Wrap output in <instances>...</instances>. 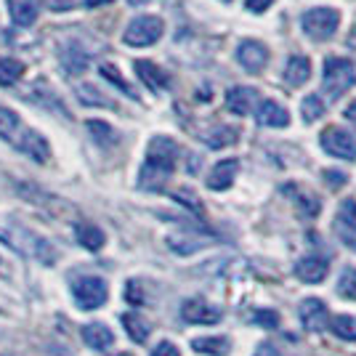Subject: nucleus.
Here are the masks:
<instances>
[{
  "label": "nucleus",
  "mask_w": 356,
  "mask_h": 356,
  "mask_svg": "<svg viewBox=\"0 0 356 356\" xmlns=\"http://www.w3.org/2000/svg\"><path fill=\"white\" fill-rule=\"evenodd\" d=\"M178 163V144L168 136H154L149 141L147 163L138 173V186L144 192H160Z\"/></svg>",
  "instance_id": "nucleus-1"
},
{
  "label": "nucleus",
  "mask_w": 356,
  "mask_h": 356,
  "mask_svg": "<svg viewBox=\"0 0 356 356\" xmlns=\"http://www.w3.org/2000/svg\"><path fill=\"white\" fill-rule=\"evenodd\" d=\"M0 242H6L11 250L22 252L27 258H35L40 264H54L56 261V250L51 248V242L38 237L27 226L11 221V218H0Z\"/></svg>",
  "instance_id": "nucleus-2"
},
{
  "label": "nucleus",
  "mask_w": 356,
  "mask_h": 356,
  "mask_svg": "<svg viewBox=\"0 0 356 356\" xmlns=\"http://www.w3.org/2000/svg\"><path fill=\"white\" fill-rule=\"evenodd\" d=\"M322 83H325V90L330 93V99H341L346 90L356 86V67L348 59L330 56L325 61Z\"/></svg>",
  "instance_id": "nucleus-3"
},
{
  "label": "nucleus",
  "mask_w": 356,
  "mask_h": 356,
  "mask_svg": "<svg viewBox=\"0 0 356 356\" xmlns=\"http://www.w3.org/2000/svg\"><path fill=\"white\" fill-rule=\"evenodd\" d=\"M341 24V14L335 8H327V6H319V8H312L300 16V27L303 32L312 38V40H327L332 38L335 30Z\"/></svg>",
  "instance_id": "nucleus-4"
},
{
  "label": "nucleus",
  "mask_w": 356,
  "mask_h": 356,
  "mask_svg": "<svg viewBox=\"0 0 356 356\" xmlns=\"http://www.w3.org/2000/svg\"><path fill=\"white\" fill-rule=\"evenodd\" d=\"M72 298L74 303L86 312H93L99 306H104L106 298H109V287L102 277H83L72 284Z\"/></svg>",
  "instance_id": "nucleus-5"
},
{
  "label": "nucleus",
  "mask_w": 356,
  "mask_h": 356,
  "mask_svg": "<svg viewBox=\"0 0 356 356\" xmlns=\"http://www.w3.org/2000/svg\"><path fill=\"white\" fill-rule=\"evenodd\" d=\"M163 30H165L163 19H157V16H138V19H134L128 24L122 40L128 45H136V48H144V45L157 43L163 38Z\"/></svg>",
  "instance_id": "nucleus-6"
},
{
  "label": "nucleus",
  "mask_w": 356,
  "mask_h": 356,
  "mask_svg": "<svg viewBox=\"0 0 356 356\" xmlns=\"http://www.w3.org/2000/svg\"><path fill=\"white\" fill-rule=\"evenodd\" d=\"M16 152H22V154H27L30 160L35 163H48V157H51V147H48V141H45L43 136L38 134V131H32V128H19L16 136L8 141Z\"/></svg>",
  "instance_id": "nucleus-7"
},
{
  "label": "nucleus",
  "mask_w": 356,
  "mask_h": 356,
  "mask_svg": "<svg viewBox=\"0 0 356 356\" xmlns=\"http://www.w3.org/2000/svg\"><path fill=\"white\" fill-rule=\"evenodd\" d=\"M322 149L338 160H356V138L343 128H327L322 131Z\"/></svg>",
  "instance_id": "nucleus-8"
},
{
  "label": "nucleus",
  "mask_w": 356,
  "mask_h": 356,
  "mask_svg": "<svg viewBox=\"0 0 356 356\" xmlns=\"http://www.w3.org/2000/svg\"><path fill=\"white\" fill-rule=\"evenodd\" d=\"M221 309L213 306L202 298H192L181 306V319L189 322V325H218L221 322Z\"/></svg>",
  "instance_id": "nucleus-9"
},
{
  "label": "nucleus",
  "mask_w": 356,
  "mask_h": 356,
  "mask_svg": "<svg viewBox=\"0 0 356 356\" xmlns=\"http://www.w3.org/2000/svg\"><path fill=\"white\" fill-rule=\"evenodd\" d=\"M300 322L309 332H325L330 325V309L319 298H306L300 303Z\"/></svg>",
  "instance_id": "nucleus-10"
},
{
  "label": "nucleus",
  "mask_w": 356,
  "mask_h": 356,
  "mask_svg": "<svg viewBox=\"0 0 356 356\" xmlns=\"http://www.w3.org/2000/svg\"><path fill=\"white\" fill-rule=\"evenodd\" d=\"M237 61L248 72L258 74L268 64V48L258 40H242L237 48Z\"/></svg>",
  "instance_id": "nucleus-11"
},
{
  "label": "nucleus",
  "mask_w": 356,
  "mask_h": 356,
  "mask_svg": "<svg viewBox=\"0 0 356 356\" xmlns=\"http://www.w3.org/2000/svg\"><path fill=\"white\" fill-rule=\"evenodd\" d=\"M327 271H330V264L322 255H309L296 264V277L306 284H319L327 277Z\"/></svg>",
  "instance_id": "nucleus-12"
},
{
  "label": "nucleus",
  "mask_w": 356,
  "mask_h": 356,
  "mask_svg": "<svg viewBox=\"0 0 356 356\" xmlns=\"http://www.w3.org/2000/svg\"><path fill=\"white\" fill-rule=\"evenodd\" d=\"M237 173H239V160H221V163L210 170L208 186L213 192H226L234 184Z\"/></svg>",
  "instance_id": "nucleus-13"
},
{
  "label": "nucleus",
  "mask_w": 356,
  "mask_h": 356,
  "mask_svg": "<svg viewBox=\"0 0 356 356\" xmlns=\"http://www.w3.org/2000/svg\"><path fill=\"white\" fill-rule=\"evenodd\" d=\"M134 70H136V74H138V80H141L149 90H163V88H168V83H170L168 72H163L157 64H152V61H147V59L136 61Z\"/></svg>",
  "instance_id": "nucleus-14"
},
{
  "label": "nucleus",
  "mask_w": 356,
  "mask_h": 356,
  "mask_svg": "<svg viewBox=\"0 0 356 356\" xmlns=\"http://www.w3.org/2000/svg\"><path fill=\"white\" fill-rule=\"evenodd\" d=\"M83 341L88 343L90 348H96V351H106L115 343V332L106 325H102V322H90V325L83 327Z\"/></svg>",
  "instance_id": "nucleus-15"
},
{
  "label": "nucleus",
  "mask_w": 356,
  "mask_h": 356,
  "mask_svg": "<svg viewBox=\"0 0 356 356\" xmlns=\"http://www.w3.org/2000/svg\"><path fill=\"white\" fill-rule=\"evenodd\" d=\"M252 104H255V90L234 86L226 93V109L234 112V115H250Z\"/></svg>",
  "instance_id": "nucleus-16"
},
{
  "label": "nucleus",
  "mask_w": 356,
  "mask_h": 356,
  "mask_svg": "<svg viewBox=\"0 0 356 356\" xmlns=\"http://www.w3.org/2000/svg\"><path fill=\"white\" fill-rule=\"evenodd\" d=\"M258 122L266 125V128H284L290 122V115L277 102H261V106H258Z\"/></svg>",
  "instance_id": "nucleus-17"
},
{
  "label": "nucleus",
  "mask_w": 356,
  "mask_h": 356,
  "mask_svg": "<svg viewBox=\"0 0 356 356\" xmlns=\"http://www.w3.org/2000/svg\"><path fill=\"white\" fill-rule=\"evenodd\" d=\"M8 14L16 27H30L38 19V3L35 0H8Z\"/></svg>",
  "instance_id": "nucleus-18"
},
{
  "label": "nucleus",
  "mask_w": 356,
  "mask_h": 356,
  "mask_svg": "<svg viewBox=\"0 0 356 356\" xmlns=\"http://www.w3.org/2000/svg\"><path fill=\"white\" fill-rule=\"evenodd\" d=\"M74 237H77V242L90 252L102 250L106 242L104 232H102L99 226H93V223H77V226H74Z\"/></svg>",
  "instance_id": "nucleus-19"
},
{
  "label": "nucleus",
  "mask_w": 356,
  "mask_h": 356,
  "mask_svg": "<svg viewBox=\"0 0 356 356\" xmlns=\"http://www.w3.org/2000/svg\"><path fill=\"white\" fill-rule=\"evenodd\" d=\"M282 192L287 194V197H293V202L300 208V213H306L309 218H314V216L319 213V200H316L312 192H303V189L296 186V184H287Z\"/></svg>",
  "instance_id": "nucleus-20"
},
{
  "label": "nucleus",
  "mask_w": 356,
  "mask_h": 356,
  "mask_svg": "<svg viewBox=\"0 0 356 356\" xmlns=\"http://www.w3.org/2000/svg\"><path fill=\"white\" fill-rule=\"evenodd\" d=\"M309 77H312V61L306 59V56H293V59L287 61V67H284V80H287L290 86H303Z\"/></svg>",
  "instance_id": "nucleus-21"
},
{
  "label": "nucleus",
  "mask_w": 356,
  "mask_h": 356,
  "mask_svg": "<svg viewBox=\"0 0 356 356\" xmlns=\"http://www.w3.org/2000/svg\"><path fill=\"white\" fill-rule=\"evenodd\" d=\"M122 327L128 330L131 341H136V343H147L149 341V332H152V327H149V322L144 319V316H141V314H136V312L122 314Z\"/></svg>",
  "instance_id": "nucleus-22"
},
{
  "label": "nucleus",
  "mask_w": 356,
  "mask_h": 356,
  "mask_svg": "<svg viewBox=\"0 0 356 356\" xmlns=\"http://www.w3.org/2000/svg\"><path fill=\"white\" fill-rule=\"evenodd\" d=\"M237 128H229V125H218V128H213L210 134L202 136V141L213 149H223V147H232V144H237Z\"/></svg>",
  "instance_id": "nucleus-23"
},
{
  "label": "nucleus",
  "mask_w": 356,
  "mask_h": 356,
  "mask_svg": "<svg viewBox=\"0 0 356 356\" xmlns=\"http://www.w3.org/2000/svg\"><path fill=\"white\" fill-rule=\"evenodd\" d=\"M192 348L197 354H208V356H226L232 343L229 338H197L192 341Z\"/></svg>",
  "instance_id": "nucleus-24"
},
{
  "label": "nucleus",
  "mask_w": 356,
  "mask_h": 356,
  "mask_svg": "<svg viewBox=\"0 0 356 356\" xmlns=\"http://www.w3.org/2000/svg\"><path fill=\"white\" fill-rule=\"evenodd\" d=\"M330 332H335L341 341L356 343V316H348V314L332 316L330 319Z\"/></svg>",
  "instance_id": "nucleus-25"
},
{
  "label": "nucleus",
  "mask_w": 356,
  "mask_h": 356,
  "mask_svg": "<svg viewBox=\"0 0 356 356\" xmlns=\"http://www.w3.org/2000/svg\"><path fill=\"white\" fill-rule=\"evenodd\" d=\"M24 74V64L19 59H8V56H0V86H14L22 80Z\"/></svg>",
  "instance_id": "nucleus-26"
},
{
  "label": "nucleus",
  "mask_w": 356,
  "mask_h": 356,
  "mask_svg": "<svg viewBox=\"0 0 356 356\" xmlns=\"http://www.w3.org/2000/svg\"><path fill=\"white\" fill-rule=\"evenodd\" d=\"M168 245H170V250L178 252V255H189V252L202 248V239L184 237V234H170V237H168Z\"/></svg>",
  "instance_id": "nucleus-27"
},
{
  "label": "nucleus",
  "mask_w": 356,
  "mask_h": 356,
  "mask_svg": "<svg viewBox=\"0 0 356 356\" xmlns=\"http://www.w3.org/2000/svg\"><path fill=\"white\" fill-rule=\"evenodd\" d=\"M19 128H22V120L16 118L11 109H0V138L11 141Z\"/></svg>",
  "instance_id": "nucleus-28"
},
{
  "label": "nucleus",
  "mask_w": 356,
  "mask_h": 356,
  "mask_svg": "<svg viewBox=\"0 0 356 356\" xmlns=\"http://www.w3.org/2000/svg\"><path fill=\"white\" fill-rule=\"evenodd\" d=\"M300 112H303V120H306V122H316V120L325 115V102H322L316 93H312V96L303 99Z\"/></svg>",
  "instance_id": "nucleus-29"
},
{
  "label": "nucleus",
  "mask_w": 356,
  "mask_h": 356,
  "mask_svg": "<svg viewBox=\"0 0 356 356\" xmlns=\"http://www.w3.org/2000/svg\"><path fill=\"white\" fill-rule=\"evenodd\" d=\"M338 293L348 300H356V268L348 266L338 280Z\"/></svg>",
  "instance_id": "nucleus-30"
},
{
  "label": "nucleus",
  "mask_w": 356,
  "mask_h": 356,
  "mask_svg": "<svg viewBox=\"0 0 356 356\" xmlns=\"http://www.w3.org/2000/svg\"><path fill=\"white\" fill-rule=\"evenodd\" d=\"M102 74H104L109 83H115V86H118V88L122 90V93H128V96H136L134 88L128 86V80H125V77L120 74V70L115 67V64H104V67H102Z\"/></svg>",
  "instance_id": "nucleus-31"
},
{
  "label": "nucleus",
  "mask_w": 356,
  "mask_h": 356,
  "mask_svg": "<svg viewBox=\"0 0 356 356\" xmlns=\"http://www.w3.org/2000/svg\"><path fill=\"white\" fill-rule=\"evenodd\" d=\"M61 61L67 64V70H70V74L83 72V70L88 67V56H86V54H80V51H67V54L61 56Z\"/></svg>",
  "instance_id": "nucleus-32"
},
{
  "label": "nucleus",
  "mask_w": 356,
  "mask_h": 356,
  "mask_svg": "<svg viewBox=\"0 0 356 356\" xmlns=\"http://www.w3.org/2000/svg\"><path fill=\"white\" fill-rule=\"evenodd\" d=\"M88 131L93 134V138L99 141V144H112L115 141V131L106 125V122H99V120H90L88 122Z\"/></svg>",
  "instance_id": "nucleus-33"
},
{
  "label": "nucleus",
  "mask_w": 356,
  "mask_h": 356,
  "mask_svg": "<svg viewBox=\"0 0 356 356\" xmlns=\"http://www.w3.org/2000/svg\"><path fill=\"white\" fill-rule=\"evenodd\" d=\"M338 221L343 226H348L351 232H356V200H346L343 202L341 210H338Z\"/></svg>",
  "instance_id": "nucleus-34"
},
{
  "label": "nucleus",
  "mask_w": 356,
  "mask_h": 356,
  "mask_svg": "<svg viewBox=\"0 0 356 356\" xmlns=\"http://www.w3.org/2000/svg\"><path fill=\"white\" fill-rule=\"evenodd\" d=\"M255 325L266 327V330H274V327H280V316L277 312H271V309H261V312H255Z\"/></svg>",
  "instance_id": "nucleus-35"
},
{
  "label": "nucleus",
  "mask_w": 356,
  "mask_h": 356,
  "mask_svg": "<svg viewBox=\"0 0 356 356\" xmlns=\"http://www.w3.org/2000/svg\"><path fill=\"white\" fill-rule=\"evenodd\" d=\"M173 197H176V200L181 202V205L192 208L194 213H202V202H200V200H197V197H194V194L189 192V189H181V192H176Z\"/></svg>",
  "instance_id": "nucleus-36"
},
{
  "label": "nucleus",
  "mask_w": 356,
  "mask_h": 356,
  "mask_svg": "<svg viewBox=\"0 0 356 356\" xmlns=\"http://www.w3.org/2000/svg\"><path fill=\"white\" fill-rule=\"evenodd\" d=\"M152 356H181V351H178L173 343L163 341V343H157V348L152 351Z\"/></svg>",
  "instance_id": "nucleus-37"
},
{
  "label": "nucleus",
  "mask_w": 356,
  "mask_h": 356,
  "mask_svg": "<svg viewBox=\"0 0 356 356\" xmlns=\"http://www.w3.org/2000/svg\"><path fill=\"white\" fill-rule=\"evenodd\" d=\"M325 181L332 186V189H341L343 184H346V176L338 173V170H325Z\"/></svg>",
  "instance_id": "nucleus-38"
},
{
  "label": "nucleus",
  "mask_w": 356,
  "mask_h": 356,
  "mask_svg": "<svg viewBox=\"0 0 356 356\" xmlns=\"http://www.w3.org/2000/svg\"><path fill=\"white\" fill-rule=\"evenodd\" d=\"M271 3H274V0H245L248 11H252V14H261V11L271 8Z\"/></svg>",
  "instance_id": "nucleus-39"
},
{
  "label": "nucleus",
  "mask_w": 356,
  "mask_h": 356,
  "mask_svg": "<svg viewBox=\"0 0 356 356\" xmlns=\"http://www.w3.org/2000/svg\"><path fill=\"white\" fill-rule=\"evenodd\" d=\"M255 356H282V354H280V348H277L274 343H261Z\"/></svg>",
  "instance_id": "nucleus-40"
},
{
  "label": "nucleus",
  "mask_w": 356,
  "mask_h": 356,
  "mask_svg": "<svg viewBox=\"0 0 356 356\" xmlns=\"http://www.w3.org/2000/svg\"><path fill=\"white\" fill-rule=\"evenodd\" d=\"M125 298H128L131 303H141V300H144L141 293H138V284L136 282H128V287H125Z\"/></svg>",
  "instance_id": "nucleus-41"
},
{
  "label": "nucleus",
  "mask_w": 356,
  "mask_h": 356,
  "mask_svg": "<svg viewBox=\"0 0 356 356\" xmlns=\"http://www.w3.org/2000/svg\"><path fill=\"white\" fill-rule=\"evenodd\" d=\"M106 3H115V0H86L88 8H99V6H106Z\"/></svg>",
  "instance_id": "nucleus-42"
},
{
  "label": "nucleus",
  "mask_w": 356,
  "mask_h": 356,
  "mask_svg": "<svg viewBox=\"0 0 356 356\" xmlns=\"http://www.w3.org/2000/svg\"><path fill=\"white\" fill-rule=\"evenodd\" d=\"M346 118L351 120V122H356V102L351 106H348V109H346Z\"/></svg>",
  "instance_id": "nucleus-43"
},
{
  "label": "nucleus",
  "mask_w": 356,
  "mask_h": 356,
  "mask_svg": "<svg viewBox=\"0 0 356 356\" xmlns=\"http://www.w3.org/2000/svg\"><path fill=\"white\" fill-rule=\"evenodd\" d=\"M346 43L351 45V48H356V27H354V32H351V35H348V40H346Z\"/></svg>",
  "instance_id": "nucleus-44"
},
{
  "label": "nucleus",
  "mask_w": 356,
  "mask_h": 356,
  "mask_svg": "<svg viewBox=\"0 0 356 356\" xmlns=\"http://www.w3.org/2000/svg\"><path fill=\"white\" fill-rule=\"evenodd\" d=\"M112 356H134V354H128V351H122V354H112Z\"/></svg>",
  "instance_id": "nucleus-45"
},
{
  "label": "nucleus",
  "mask_w": 356,
  "mask_h": 356,
  "mask_svg": "<svg viewBox=\"0 0 356 356\" xmlns=\"http://www.w3.org/2000/svg\"><path fill=\"white\" fill-rule=\"evenodd\" d=\"M223 3H229V0H223Z\"/></svg>",
  "instance_id": "nucleus-46"
}]
</instances>
